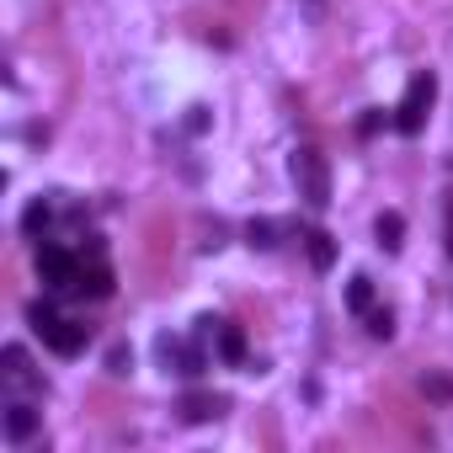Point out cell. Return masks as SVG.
<instances>
[{"label": "cell", "mask_w": 453, "mask_h": 453, "mask_svg": "<svg viewBox=\"0 0 453 453\" xmlns=\"http://www.w3.org/2000/svg\"><path fill=\"white\" fill-rule=\"evenodd\" d=\"M27 326H33L38 336H49V331L59 326V310H54L49 299H33V304H27Z\"/></svg>", "instance_id": "9a60e30c"}, {"label": "cell", "mask_w": 453, "mask_h": 453, "mask_svg": "<svg viewBox=\"0 0 453 453\" xmlns=\"http://www.w3.org/2000/svg\"><path fill=\"white\" fill-rule=\"evenodd\" d=\"M155 352H160L165 373H181V379H197L208 368V352L197 342H181V336H155Z\"/></svg>", "instance_id": "277c9868"}, {"label": "cell", "mask_w": 453, "mask_h": 453, "mask_svg": "<svg viewBox=\"0 0 453 453\" xmlns=\"http://www.w3.org/2000/svg\"><path fill=\"white\" fill-rule=\"evenodd\" d=\"M304 246H310L315 273H331V267H336V241H331L326 230H310V235H304Z\"/></svg>", "instance_id": "7c38bea8"}, {"label": "cell", "mask_w": 453, "mask_h": 453, "mask_svg": "<svg viewBox=\"0 0 453 453\" xmlns=\"http://www.w3.org/2000/svg\"><path fill=\"white\" fill-rule=\"evenodd\" d=\"M363 320H368V336H379V342L395 336V315H389V310H368Z\"/></svg>", "instance_id": "ac0fdd59"}, {"label": "cell", "mask_w": 453, "mask_h": 453, "mask_svg": "<svg viewBox=\"0 0 453 453\" xmlns=\"http://www.w3.org/2000/svg\"><path fill=\"white\" fill-rule=\"evenodd\" d=\"M432 96H437L432 70L411 75V86H405V96H400V107H395V128H400L405 139H411V134H421V123H426V112H432Z\"/></svg>", "instance_id": "7a4b0ae2"}, {"label": "cell", "mask_w": 453, "mask_h": 453, "mask_svg": "<svg viewBox=\"0 0 453 453\" xmlns=\"http://www.w3.org/2000/svg\"><path fill=\"white\" fill-rule=\"evenodd\" d=\"M75 294H81V299H107V294H112V273H107L102 262H91V267L81 262V278H75Z\"/></svg>", "instance_id": "30bf717a"}, {"label": "cell", "mask_w": 453, "mask_h": 453, "mask_svg": "<svg viewBox=\"0 0 453 453\" xmlns=\"http://www.w3.org/2000/svg\"><path fill=\"white\" fill-rule=\"evenodd\" d=\"M373 235H379V246L395 257V251L405 246V219H400L395 208H384V213H379V224H373Z\"/></svg>", "instance_id": "8fae6325"}, {"label": "cell", "mask_w": 453, "mask_h": 453, "mask_svg": "<svg viewBox=\"0 0 453 453\" xmlns=\"http://www.w3.org/2000/svg\"><path fill=\"white\" fill-rule=\"evenodd\" d=\"M246 246L251 251H278V224L273 219H251L246 224Z\"/></svg>", "instance_id": "5bb4252c"}, {"label": "cell", "mask_w": 453, "mask_h": 453, "mask_svg": "<svg viewBox=\"0 0 453 453\" xmlns=\"http://www.w3.org/2000/svg\"><path fill=\"white\" fill-rule=\"evenodd\" d=\"M187 128H192V134H203V128H208V107H192V118H187Z\"/></svg>", "instance_id": "44dd1931"}, {"label": "cell", "mask_w": 453, "mask_h": 453, "mask_svg": "<svg viewBox=\"0 0 453 453\" xmlns=\"http://www.w3.org/2000/svg\"><path fill=\"white\" fill-rule=\"evenodd\" d=\"M213 347H219V357L230 363V368H241V363H246V331H241V326H230V320H219Z\"/></svg>", "instance_id": "9c48e42d"}, {"label": "cell", "mask_w": 453, "mask_h": 453, "mask_svg": "<svg viewBox=\"0 0 453 453\" xmlns=\"http://www.w3.org/2000/svg\"><path fill=\"white\" fill-rule=\"evenodd\" d=\"M86 336H91V331H86L81 320H65V315H59V326H54V331H49L43 342H49V347L59 352V357H75V352L86 347Z\"/></svg>", "instance_id": "ba28073f"}, {"label": "cell", "mask_w": 453, "mask_h": 453, "mask_svg": "<svg viewBox=\"0 0 453 453\" xmlns=\"http://www.w3.org/2000/svg\"><path fill=\"white\" fill-rule=\"evenodd\" d=\"M288 176H294V187H299V197H304L310 208H326V203H331V165H326L320 150H310V144L294 150Z\"/></svg>", "instance_id": "6da1fadb"}, {"label": "cell", "mask_w": 453, "mask_h": 453, "mask_svg": "<svg viewBox=\"0 0 453 453\" xmlns=\"http://www.w3.org/2000/svg\"><path fill=\"white\" fill-rule=\"evenodd\" d=\"M107 373H112V379H123V373H134V352H128L123 342H118V347L107 352Z\"/></svg>", "instance_id": "d6986e66"}, {"label": "cell", "mask_w": 453, "mask_h": 453, "mask_svg": "<svg viewBox=\"0 0 453 453\" xmlns=\"http://www.w3.org/2000/svg\"><path fill=\"white\" fill-rule=\"evenodd\" d=\"M421 395L437 400V405H448V400H453V379H448V373H421Z\"/></svg>", "instance_id": "e0dca14e"}, {"label": "cell", "mask_w": 453, "mask_h": 453, "mask_svg": "<svg viewBox=\"0 0 453 453\" xmlns=\"http://www.w3.org/2000/svg\"><path fill=\"white\" fill-rule=\"evenodd\" d=\"M38 278H43L54 294H75V278H81V257H70L65 246H38Z\"/></svg>", "instance_id": "3957f363"}, {"label": "cell", "mask_w": 453, "mask_h": 453, "mask_svg": "<svg viewBox=\"0 0 453 453\" xmlns=\"http://www.w3.org/2000/svg\"><path fill=\"white\" fill-rule=\"evenodd\" d=\"M224 405H230L224 395H203V389H187L176 411H181V421H187V426H197V421H213V416H224Z\"/></svg>", "instance_id": "52a82bcc"}, {"label": "cell", "mask_w": 453, "mask_h": 453, "mask_svg": "<svg viewBox=\"0 0 453 453\" xmlns=\"http://www.w3.org/2000/svg\"><path fill=\"white\" fill-rule=\"evenodd\" d=\"M448 257H453V224H448Z\"/></svg>", "instance_id": "7402d4cb"}, {"label": "cell", "mask_w": 453, "mask_h": 453, "mask_svg": "<svg viewBox=\"0 0 453 453\" xmlns=\"http://www.w3.org/2000/svg\"><path fill=\"white\" fill-rule=\"evenodd\" d=\"M379 123H384V112H363V123H357V134H363V139H373V134H379Z\"/></svg>", "instance_id": "ffe728a7"}, {"label": "cell", "mask_w": 453, "mask_h": 453, "mask_svg": "<svg viewBox=\"0 0 453 453\" xmlns=\"http://www.w3.org/2000/svg\"><path fill=\"white\" fill-rule=\"evenodd\" d=\"M0 363H6V368H0L6 389H27V395H43V379L33 373V363H27V352H22V347H6V352H0Z\"/></svg>", "instance_id": "5b68a950"}, {"label": "cell", "mask_w": 453, "mask_h": 453, "mask_svg": "<svg viewBox=\"0 0 453 453\" xmlns=\"http://www.w3.org/2000/svg\"><path fill=\"white\" fill-rule=\"evenodd\" d=\"M347 304H352V315H368L373 310V283L368 278H352L347 283Z\"/></svg>", "instance_id": "2e32d148"}, {"label": "cell", "mask_w": 453, "mask_h": 453, "mask_svg": "<svg viewBox=\"0 0 453 453\" xmlns=\"http://www.w3.org/2000/svg\"><path fill=\"white\" fill-rule=\"evenodd\" d=\"M38 421H43V416H38V405H33V400H12V405H6V416H0V426H6V437H12V442H33V437H38Z\"/></svg>", "instance_id": "8992f818"}, {"label": "cell", "mask_w": 453, "mask_h": 453, "mask_svg": "<svg viewBox=\"0 0 453 453\" xmlns=\"http://www.w3.org/2000/svg\"><path fill=\"white\" fill-rule=\"evenodd\" d=\"M49 219H54V203H49V197H33V203L22 208V235H33V241H38V235L49 230Z\"/></svg>", "instance_id": "4fadbf2b"}]
</instances>
